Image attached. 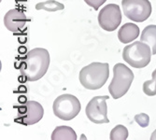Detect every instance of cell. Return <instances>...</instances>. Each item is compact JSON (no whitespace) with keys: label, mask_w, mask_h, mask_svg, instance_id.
<instances>
[{"label":"cell","mask_w":156,"mask_h":140,"mask_svg":"<svg viewBox=\"0 0 156 140\" xmlns=\"http://www.w3.org/2000/svg\"><path fill=\"white\" fill-rule=\"evenodd\" d=\"M50 65V54L46 49L35 48L28 51L20 62V72L28 81H37L43 77Z\"/></svg>","instance_id":"obj_1"},{"label":"cell","mask_w":156,"mask_h":140,"mask_svg":"<svg viewBox=\"0 0 156 140\" xmlns=\"http://www.w3.org/2000/svg\"><path fill=\"white\" fill-rule=\"evenodd\" d=\"M109 77L108 63H92L84 66L80 72L81 85L88 90H98L105 85Z\"/></svg>","instance_id":"obj_2"},{"label":"cell","mask_w":156,"mask_h":140,"mask_svg":"<svg viewBox=\"0 0 156 140\" xmlns=\"http://www.w3.org/2000/svg\"><path fill=\"white\" fill-rule=\"evenodd\" d=\"M134 79L132 70L123 64H116L113 67V79L108 86V92L114 99L123 96L131 87Z\"/></svg>","instance_id":"obj_3"},{"label":"cell","mask_w":156,"mask_h":140,"mask_svg":"<svg viewBox=\"0 0 156 140\" xmlns=\"http://www.w3.org/2000/svg\"><path fill=\"white\" fill-rule=\"evenodd\" d=\"M151 54V49L147 43L136 41L124 47L122 58L127 64L135 68H143L150 64Z\"/></svg>","instance_id":"obj_4"},{"label":"cell","mask_w":156,"mask_h":140,"mask_svg":"<svg viewBox=\"0 0 156 140\" xmlns=\"http://www.w3.org/2000/svg\"><path fill=\"white\" fill-rule=\"evenodd\" d=\"M80 102L78 98L69 93L58 96L54 100L52 106L54 115L63 121H70L74 119L80 113Z\"/></svg>","instance_id":"obj_5"},{"label":"cell","mask_w":156,"mask_h":140,"mask_svg":"<svg viewBox=\"0 0 156 140\" xmlns=\"http://www.w3.org/2000/svg\"><path fill=\"white\" fill-rule=\"evenodd\" d=\"M124 15L133 22L143 23L151 14V4L149 0H122Z\"/></svg>","instance_id":"obj_6"},{"label":"cell","mask_w":156,"mask_h":140,"mask_svg":"<svg viewBox=\"0 0 156 140\" xmlns=\"http://www.w3.org/2000/svg\"><path fill=\"white\" fill-rule=\"evenodd\" d=\"M44 115V109L37 101H26L18 107V114L15 118L16 122L23 125H33L37 123Z\"/></svg>","instance_id":"obj_7"},{"label":"cell","mask_w":156,"mask_h":140,"mask_svg":"<svg viewBox=\"0 0 156 140\" xmlns=\"http://www.w3.org/2000/svg\"><path fill=\"white\" fill-rule=\"evenodd\" d=\"M108 99V95L95 96L92 98L85 108L87 118L94 123L102 124L109 122L108 118V106L106 101Z\"/></svg>","instance_id":"obj_8"},{"label":"cell","mask_w":156,"mask_h":140,"mask_svg":"<svg viewBox=\"0 0 156 140\" xmlns=\"http://www.w3.org/2000/svg\"><path fill=\"white\" fill-rule=\"evenodd\" d=\"M122 22L121 9L116 4H108L98 14V23L102 29L108 32L116 30Z\"/></svg>","instance_id":"obj_9"},{"label":"cell","mask_w":156,"mask_h":140,"mask_svg":"<svg viewBox=\"0 0 156 140\" xmlns=\"http://www.w3.org/2000/svg\"><path fill=\"white\" fill-rule=\"evenodd\" d=\"M28 19L24 13L17 9L9 10L4 17V24L8 30L11 32H19L24 27Z\"/></svg>","instance_id":"obj_10"},{"label":"cell","mask_w":156,"mask_h":140,"mask_svg":"<svg viewBox=\"0 0 156 140\" xmlns=\"http://www.w3.org/2000/svg\"><path fill=\"white\" fill-rule=\"evenodd\" d=\"M139 36V28L136 24L127 23L123 24L118 32V38L123 44H128Z\"/></svg>","instance_id":"obj_11"},{"label":"cell","mask_w":156,"mask_h":140,"mask_svg":"<svg viewBox=\"0 0 156 140\" xmlns=\"http://www.w3.org/2000/svg\"><path fill=\"white\" fill-rule=\"evenodd\" d=\"M140 41L147 43L151 47L152 54H156V25L151 24L146 26L141 34Z\"/></svg>","instance_id":"obj_12"},{"label":"cell","mask_w":156,"mask_h":140,"mask_svg":"<svg viewBox=\"0 0 156 140\" xmlns=\"http://www.w3.org/2000/svg\"><path fill=\"white\" fill-rule=\"evenodd\" d=\"M52 140H76L77 135L69 126L62 125L56 127L51 134Z\"/></svg>","instance_id":"obj_13"},{"label":"cell","mask_w":156,"mask_h":140,"mask_svg":"<svg viewBox=\"0 0 156 140\" xmlns=\"http://www.w3.org/2000/svg\"><path fill=\"white\" fill-rule=\"evenodd\" d=\"M65 9L64 4L57 2L56 0H47L45 2H40L36 5V9L40 10V9H44L49 12H54V11H58L62 10Z\"/></svg>","instance_id":"obj_14"},{"label":"cell","mask_w":156,"mask_h":140,"mask_svg":"<svg viewBox=\"0 0 156 140\" xmlns=\"http://www.w3.org/2000/svg\"><path fill=\"white\" fill-rule=\"evenodd\" d=\"M128 137V130L125 127V126L119 124L116 127H114L111 132L109 138L111 140H125Z\"/></svg>","instance_id":"obj_15"},{"label":"cell","mask_w":156,"mask_h":140,"mask_svg":"<svg viewBox=\"0 0 156 140\" xmlns=\"http://www.w3.org/2000/svg\"><path fill=\"white\" fill-rule=\"evenodd\" d=\"M151 77V80H147L143 84V92L148 96L156 95V69L152 72Z\"/></svg>","instance_id":"obj_16"},{"label":"cell","mask_w":156,"mask_h":140,"mask_svg":"<svg viewBox=\"0 0 156 140\" xmlns=\"http://www.w3.org/2000/svg\"><path fill=\"white\" fill-rule=\"evenodd\" d=\"M135 121L141 126V127H147L149 125V121H150V119H149V116L147 114H138V115H136L135 116Z\"/></svg>","instance_id":"obj_17"},{"label":"cell","mask_w":156,"mask_h":140,"mask_svg":"<svg viewBox=\"0 0 156 140\" xmlns=\"http://www.w3.org/2000/svg\"><path fill=\"white\" fill-rule=\"evenodd\" d=\"M107 0H84V2L92 7L94 10H97Z\"/></svg>","instance_id":"obj_18"},{"label":"cell","mask_w":156,"mask_h":140,"mask_svg":"<svg viewBox=\"0 0 156 140\" xmlns=\"http://www.w3.org/2000/svg\"><path fill=\"white\" fill-rule=\"evenodd\" d=\"M151 140H156V130H154L153 133L151 134Z\"/></svg>","instance_id":"obj_19"}]
</instances>
